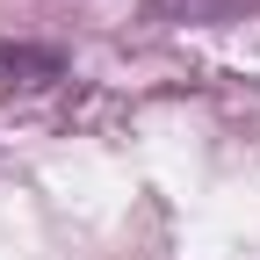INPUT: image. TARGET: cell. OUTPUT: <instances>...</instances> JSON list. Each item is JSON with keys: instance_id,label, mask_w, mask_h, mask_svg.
Segmentation results:
<instances>
[{"instance_id": "6da1fadb", "label": "cell", "mask_w": 260, "mask_h": 260, "mask_svg": "<svg viewBox=\"0 0 260 260\" xmlns=\"http://www.w3.org/2000/svg\"><path fill=\"white\" fill-rule=\"evenodd\" d=\"M0 73H29V87H37V80H58L65 65H58V51H22V44H0Z\"/></svg>"}]
</instances>
